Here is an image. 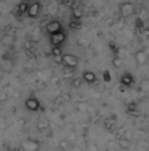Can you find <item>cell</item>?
I'll use <instances>...</instances> for the list:
<instances>
[{
  "label": "cell",
  "instance_id": "obj_17",
  "mask_svg": "<svg viewBox=\"0 0 149 151\" xmlns=\"http://www.w3.org/2000/svg\"><path fill=\"white\" fill-rule=\"evenodd\" d=\"M103 80H104V82H111V74L108 70L103 72Z\"/></svg>",
  "mask_w": 149,
  "mask_h": 151
},
{
  "label": "cell",
  "instance_id": "obj_10",
  "mask_svg": "<svg viewBox=\"0 0 149 151\" xmlns=\"http://www.w3.org/2000/svg\"><path fill=\"white\" fill-rule=\"evenodd\" d=\"M83 80L87 83H95L96 82V74L91 70H86V72H83Z\"/></svg>",
  "mask_w": 149,
  "mask_h": 151
},
{
  "label": "cell",
  "instance_id": "obj_6",
  "mask_svg": "<svg viewBox=\"0 0 149 151\" xmlns=\"http://www.w3.org/2000/svg\"><path fill=\"white\" fill-rule=\"evenodd\" d=\"M65 40H66V33L63 31L50 36V42H52L53 47H61V45L65 42Z\"/></svg>",
  "mask_w": 149,
  "mask_h": 151
},
{
  "label": "cell",
  "instance_id": "obj_5",
  "mask_svg": "<svg viewBox=\"0 0 149 151\" xmlns=\"http://www.w3.org/2000/svg\"><path fill=\"white\" fill-rule=\"evenodd\" d=\"M24 105H25V107L29 111H37V110L41 109V104H40V101L36 97H29V98H26Z\"/></svg>",
  "mask_w": 149,
  "mask_h": 151
},
{
  "label": "cell",
  "instance_id": "obj_16",
  "mask_svg": "<svg viewBox=\"0 0 149 151\" xmlns=\"http://www.w3.org/2000/svg\"><path fill=\"white\" fill-rule=\"evenodd\" d=\"M73 13H74V17H75L74 20H79V19L82 17V13H83V12H82L81 8H74V9H73Z\"/></svg>",
  "mask_w": 149,
  "mask_h": 151
},
{
  "label": "cell",
  "instance_id": "obj_4",
  "mask_svg": "<svg viewBox=\"0 0 149 151\" xmlns=\"http://www.w3.org/2000/svg\"><path fill=\"white\" fill-rule=\"evenodd\" d=\"M40 12H41V3L34 1V3H32V4H29L28 11H26V15H28V17L34 19L40 15Z\"/></svg>",
  "mask_w": 149,
  "mask_h": 151
},
{
  "label": "cell",
  "instance_id": "obj_8",
  "mask_svg": "<svg viewBox=\"0 0 149 151\" xmlns=\"http://www.w3.org/2000/svg\"><path fill=\"white\" fill-rule=\"evenodd\" d=\"M133 82H135V78H133V76H132L131 73H124L123 76L120 77V83L123 86H132L133 85Z\"/></svg>",
  "mask_w": 149,
  "mask_h": 151
},
{
  "label": "cell",
  "instance_id": "obj_2",
  "mask_svg": "<svg viewBox=\"0 0 149 151\" xmlns=\"http://www.w3.org/2000/svg\"><path fill=\"white\" fill-rule=\"evenodd\" d=\"M45 29H46V32L50 35V36H52V35L58 33V32L63 31V27H62V24H61V21H58V20H50L49 23L46 24Z\"/></svg>",
  "mask_w": 149,
  "mask_h": 151
},
{
  "label": "cell",
  "instance_id": "obj_18",
  "mask_svg": "<svg viewBox=\"0 0 149 151\" xmlns=\"http://www.w3.org/2000/svg\"><path fill=\"white\" fill-rule=\"evenodd\" d=\"M48 127V122L46 121H41V122H38V125H37V129L38 130H44V129Z\"/></svg>",
  "mask_w": 149,
  "mask_h": 151
},
{
  "label": "cell",
  "instance_id": "obj_14",
  "mask_svg": "<svg viewBox=\"0 0 149 151\" xmlns=\"http://www.w3.org/2000/svg\"><path fill=\"white\" fill-rule=\"evenodd\" d=\"M112 65L115 66L116 69L121 68V65H123V60H121L120 57H114V61H112Z\"/></svg>",
  "mask_w": 149,
  "mask_h": 151
},
{
  "label": "cell",
  "instance_id": "obj_15",
  "mask_svg": "<svg viewBox=\"0 0 149 151\" xmlns=\"http://www.w3.org/2000/svg\"><path fill=\"white\" fill-rule=\"evenodd\" d=\"M52 53H53V56H55V57H62V49H61V47H53V50H52Z\"/></svg>",
  "mask_w": 149,
  "mask_h": 151
},
{
  "label": "cell",
  "instance_id": "obj_3",
  "mask_svg": "<svg viewBox=\"0 0 149 151\" xmlns=\"http://www.w3.org/2000/svg\"><path fill=\"white\" fill-rule=\"evenodd\" d=\"M61 58H62L63 65L67 66V68H70V69L77 68V65H78V58H77L74 55H70V53H63Z\"/></svg>",
  "mask_w": 149,
  "mask_h": 151
},
{
  "label": "cell",
  "instance_id": "obj_12",
  "mask_svg": "<svg viewBox=\"0 0 149 151\" xmlns=\"http://www.w3.org/2000/svg\"><path fill=\"white\" fill-rule=\"evenodd\" d=\"M48 9H49V12L52 13V15H55V13L58 12V4L55 1L49 3V5H48Z\"/></svg>",
  "mask_w": 149,
  "mask_h": 151
},
{
  "label": "cell",
  "instance_id": "obj_19",
  "mask_svg": "<svg viewBox=\"0 0 149 151\" xmlns=\"http://www.w3.org/2000/svg\"><path fill=\"white\" fill-rule=\"evenodd\" d=\"M77 27H78V24H77L75 21H71V23H70V28H71V29H75Z\"/></svg>",
  "mask_w": 149,
  "mask_h": 151
},
{
  "label": "cell",
  "instance_id": "obj_11",
  "mask_svg": "<svg viewBox=\"0 0 149 151\" xmlns=\"http://www.w3.org/2000/svg\"><path fill=\"white\" fill-rule=\"evenodd\" d=\"M28 7H29V4L24 0V1H21L20 4H18V7H17V11H18V13L20 15H24V13H26V11H28Z\"/></svg>",
  "mask_w": 149,
  "mask_h": 151
},
{
  "label": "cell",
  "instance_id": "obj_13",
  "mask_svg": "<svg viewBox=\"0 0 149 151\" xmlns=\"http://www.w3.org/2000/svg\"><path fill=\"white\" fill-rule=\"evenodd\" d=\"M129 145H131V143H129L128 139H126V138H120V139H119V146H120L121 149H128Z\"/></svg>",
  "mask_w": 149,
  "mask_h": 151
},
{
  "label": "cell",
  "instance_id": "obj_9",
  "mask_svg": "<svg viewBox=\"0 0 149 151\" xmlns=\"http://www.w3.org/2000/svg\"><path fill=\"white\" fill-rule=\"evenodd\" d=\"M135 58H136V63L139 64V65H144L148 61V55L145 50H137V52L135 53Z\"/></svg>",
  "mask_w": 149,
  "mask_h": 151
},
{
  "label": "cell",
  "instance_id": "obj_7",
  "mask_svg": "<svg viewBox=\"0 0 149 151\" xmlns=\"http://www.w3.org/2000/svg\"><path fill=\"white\" fill-rule=\"evenodd\" d=\"M23 147L26 151H37L40 147V143H38V141H36V139H28V141H25L23 143Z\"/></svg>",
  "mask_w": 149,
  "mask_h": 151
},
{
  "label": "cell",
  "instance_id": "obj_1",
  "mask_svg": "<svg viewBox=\"0 0 149 151\" xmlns=\"http://www.w3.org/2000/svg\"><path fill=\"white\" fill-rule=\"evenodd\" d=\"M119 11H120V15L123 16V17H129V16H132L135 13V11H136V8H135V4L131 1H124L120 4V7H119Z\"/></svg>",
  "mask_w": 149,
  "mask_h": 151
}]
</instances>
